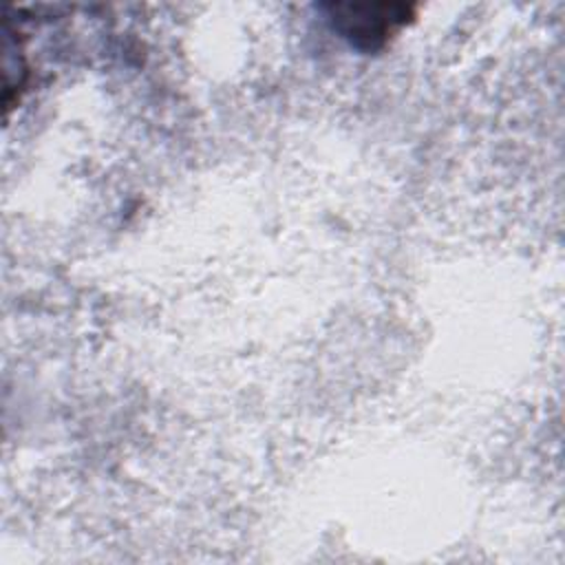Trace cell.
Returning <instances> with one entry per match:
<instances>
[{"mask_svg":"<svg viewBox=\"0 0 565 565\" xmlns=\"http://www.w3.org/2000/svg\"><path fill=\"white\" fill-rule=\"evenodd\" d=\"M333 29L362 51L380 49L411 18L408 4H329Z\"/></svg>","mask_w":565,"mask_h":565,"instance_id":"cell-1","label":"cell"}]
</instances>
